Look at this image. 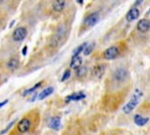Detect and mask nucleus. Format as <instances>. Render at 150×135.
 <instances>
[{
    "label": "nucleus",
    "instance_id": "1",
    "mask_svg": "<svg viewBox=\"0 0 150 135\" xmlns=\"http://www.w3.org/2000/svg\"><path fill=\"white\" fill-rule=\"evenodd\" d=\"M130 80V72L124 66H119L111 72L107 81V88L110 91H121L127 88Z\"/></svg>",
    "mask_w": 150,
    "mask_h": 135
},
{
    "label": "nucleus",
    "instance_id": "2",
    "mask_svg": "<svg viewBox=\"0 0 150 135\" xmlns=\"http://www.w3.org/2000/svg\"><path fill=\"white\" fill-rule=\"evenodd\" d=\"M67 33H68V27H67V25L64 22L60 23L57 26L55 33L53 34L51 40H50V45L53 47H57L60 43L63 42V40H65Z\"/></svg>",
    "mask_w": 150,
    "mask_h": 135
},
{
    "label": "nucleus",
    "instance_id": "3",
    "mask_svg": "<svg viewBox=\"0 0 150 135\" xmlns=\"http://www.w3.org/2000/svg\"><path fill=\"white\" fill-rule=\"evenodd\" d=\"M122 45H123V43H121V44H119V45H113V46L108 47L107 49L104 50L103 58L106 60H113V59L117 58L123 51Z\"/></svg>",
    "mask_w": 150,
    "mask_h": 135
},
{
    "label": "nucleus",
    "instance_id": "4",
    "mask_svg": "<svg viewBox=\"0 0 150 135\" xmlns=\"http://www.w3.org/2000/svg\"><path fill=\"white\" fill-rule=\"evenodd\" d=\"M141 96H142V92H140L139 90L135 91V93L131 96V98H130V100L128 101L127 104L125 106H123V109H122L123 112H124L125 114L131 113L133 110H134V108L137 106V104H138Z\"/></svg>",
    "mask_w": 150,
    "mask_h": 135
},
{
    "label": "nucleus",
    "instance_id": "5",
    "mask_svg": "<svg viewBox=\"0 0 150 135\" xmlns=\"http://www.w3.org/2000/svg\"><path fill=\"white\" fill-rule=\"evenodd\" d=\"M99 19H100V15H99V12L98 11L92 12V13L88 14V15H87L86 17L84 18L82 26H83V27L85 28V29H87V28H91V27H93V26L95 25V24L98 23Z\"/></svg>",
    "mask_w": 150,
    "mask_h": 135
},
{
    "label": "nucleus",
    "instance_id": "6",
    "mask_svg": "<svg viewBox=\"0 0 150 135\" xmlns=\"http://www.w3.org/2000/svg\"><path fill=\"white\" fill-rule=\"evenodd\" d=\"M26 36H27V29L25 27H17L13 31L12 39L15 42H21L25 39Z\"/></svg>",
    "mask_w": 150,
    "mask_h": 135
},
{
    "label": "nucleus",
    "instance_id": "7",
    "mask_svg": "<svg viewBox=\"0 0 150 135\" xmlns=\"http://www.w3.org/2000/svg\"><path fill=\"white\" fill-rule=\"evenodd\" d=\"M136 30L140 33H147L150 30V19L143 18L136 24Z\"/></svg>",
    "mask_w": 150,
    "mask_h": 135
},
{
    "label": "nucleus",
    "instance_id": "8",
    "mask_svg": "<svg viewBox=\"0 0 150 135\" xmlns=\"http://www.w3.org/2000/svg\"><path fill=\"white\" fill-rule=\"evenodd\" d=\"M106 70V65L104 64H97L93 67L92 71H91V75L95 79H100L102 78L104 73Z\"/></svg>",
    "mask_w": 150,
    "mask_h": 135
},
{
    "label": "nucleus",
    "instance_id": "9",
    "mask_svg": "<svg viewBox=\"0 0 150 135\" xmlns=\"http://www.w3.org/2000/svg\"><path fill=\"white\" fill-rule=\"evenodd\" d=\"M31 127V121L29 118H22L17 124V130L20 133H25Z\"/></svg>",
    "mask_w": 150,
    "mask_h": 135
},
{
    "label": "nucleus",
    "instance_id": "10",
    "mask_svg": "<svg viewBox=\"0 0 150 135\" xmlns=\"http://www.w3.org/2000/svg\"><path fill=\"white\" fill-rule=\"evenodd\" d=\"M139 16H140L139 9L137 8V7H132V8L126 13V16H125V18H126V20L128 21V22H131V21L136 20V19L138 18Z\"/></svg>",
    "mask_w": 150,
    "mask_h": 135
},
{
    "label": "nucleus",
    "instance_id": "11",
    "mask_svg": "<svg viewBox=\"0 0 150 135\" xmlns=\"http://www.w3.org/2000/svg\"><path fill=\"white\" fill-rule=\"evenodd\" d=\"M85 97H86V95L83 92H75V93L70 94L68 96H66L65 100H66V102H69V101H78V100L83 99V98H85Z\"/></svg>",
    "mask_w": 150,
    "mask_h": 135
},
{
    "label": "nucleus",
    "instance_id": "12",
    "mask_svg": "<svg viewBox=\"0 0 150 135\" xmlns=\"http://www.w3.org/2000/svg\"><path fill=\"white\" fill-rule=\"evenodd\" d=\"M60 125H61V118L59 116H54L50 119L48 126H49V128L53 130H58L60 128Z\"/></svg>",
    "mask_w": 150,
    "mask_h": 135
},
{
    "label": "nucleus",
    "instance_id": "13",
    "mask_svg": "<svg viewBox=\"0 0 150 135\" xmlns=\"http://www.w3.org/2000/svg\"><path fill=\"white\" fill-rule=\"evenodd\" d=\"M65 5H66V2L64 0H56L52 3V9L56 12H61L64 10Z\"/></svg>",
    "mask_w": 150,
    "mask_h": 135
},
{
    "label": "nucleus",
    "instance_id": "14",
    "mask_svg": "<svg viewBox=\"0 0 150 135\" xmlns=\"http://www.w3.org/2000/svg\"><path fill=\"white\" fill-rule=\"evenodd\" d=\"M6 66H7V68H8L9 70H11V71L15 70V69L19 66L18 57H11V58L8 60V62L6 63Z\"/></svg>",
    "mask_w": 150,
    "mask_h": 135
},
{
    "label": "nucleus",
    "instance_id": "15",
    "mask_svg": "<svg viewBox=\"0 0 150 135\" xmlns=\"http://www.w3.org/2000/svg\"><path fill=\"white\" fill-rule=\"evenodd\" d=\"M53 91H54V87H52V86H50V87H47L45 89H43L41 92L38 94V99L39 100H43L45 99L46 97H48V96H50L51 94L53 93Z\"/></svg>",
    "mask_w": 150,
    "mask_h": 135
},
{
    "label": "nucleus",
    "instance_id": "16",
    "mask_svg": "<svg viewBox=\"0 0 150 135\" xmlns=\"http://www.w3.org/2000/svg\"><path fill=\"white\" fill-rule=\"evenodd\" d=\"M82 65V57L79 55V56H75V57H72L71 59V62H70V68L72 69H75L76 70L77 68H79Z\"/></svg>",
    "mask_w": 150,
    "mask_h": 135
},
{
    "label": "nucleus",
    "instance_id": "17",
    "mask_svg": "<svg viewBox=\"0 0 150 135\" xmlns=\"http://www.w3.org/2000/svg\"><path fill=\"white\" fill-rule=\"evenodd\" d=\"M148 120H149V118L143 117L140 114L134 115V123L136 125H138V126H144V125L148 122Z\"/></svg>",
    "mask_w": 150,
    "mask_h": 135
},
{
    "label": "nucleus",
    "instance_id": "18",
    "mask_svg": "<svg viewBox=\"0 0 150 135\" xmlns=\"http://www.w3.org/2000/svg\"><path fill=\"white\" fill-rule=\"evenodd\" d=\"M87 71H88L87 70V67L81 65L79 68H77L76 70H75V74H76V77H78V78H83L84 76H86Z\"/></svg>",
    "mask_w": 150,
    "mask_h": 135
},
{
    "label": "nucleus",
    "instance_id": "19",
    "mask_svg": "<svg viewBox=\"0 0 150 135\" xmlns=\"http://www.w3.org/2000/svg\"><path fill=\"white\" fill-rule=\"evenodd\" d=\"M87 44H88V43L85 42V43H83V44L79 45V46H77L76 48H75L73 51H72V57L79 56V55H80V53L82 51H84V49H85V47L87 46Z\"/></svg>",
    "mask_w": 150,
    "mask_h": 135
},
{
    "label": "nucleus",
    "instance_id": "20",
    "mask_svg": "<svg viewBox=\"0 0 150 135\" xmlns=\"http://www.w3.org/2000/svg\"><path fill=\"white\" fill-rule=\"evenodd\" d=\"M42 85V81H40V82H38V83H36L33 87H31V88H29L27 89V90H25L23 92L22 95L23 96H26V95H28V94H30V93H32V92H35V90L37 89L38 87H40V86Z\"/></svg>",
    "mask_w": 150,
    "mask_h": 135
},
{
    "label": "nucleus",
    "instance_id": "21",
    "mask_svg": "<svg viewBox=\"0 0 150 135\" xmlns=\"http://www.w3.org/2000/svg\"><path fill=\"white\" fill-rule=\"evenodd\" d=\"M94 47H95V43H91V44H87V46L85 47V49H84V55H89L91 52L93 51Z\"/></svg>",
    "mask_w": 150,
    "mask_h": 135
},
{
    "label": "nucleus",
    "instance_id": "22",
    "mask_svg": "<svg viewBox=\"0 0 150 135\" xmlns=\"http://www.w3.org/2000/svg\"><path fill=\"white\" fill-rule=\"evenodd\" d=\"M70 75H71V71H70V69H67V70H65V72L63 73V75L61 77V81L63 82V81L67 80V79L69 78Z\"/></svg>",
    "mask_w": 150,
    "mask_h": 135
},
{
    "label": "nucleus",
    "instance_id": "23",
    "mask_svg": "<svg viewBox=\"0 0 150 135\" xmlns=\"http://www.w3.org/2000/svg\"><path fill=\"white\" fill-rule=\"evenodd\" d=\"M14 122H15V120H13V121H11L10 123H9L8 125H7V126L5 127V128H4L3 130H2V131H0V135H3V134H5L7 131H8L9 129L11 128L12 126H13V124H14Z\"/></svg>",
    "mask_w": 150,
    "mask_h": 135
},
{
    "label": "nucleus",
    "instance_id": "24",
    "mask_svg": "<svg viewBox=\"0 0 150 135\" xmlns=\"http://www.w3.org/2000/svg\"><path fill=\"white\" fill-rule=\"evenodd\" d=\"M26 54H27V46H24L22 48V55H24V56H26Z\"/></svg>",
    "mask_w": 150,
    "mask_h": 135
},
{
    "label": "nucleus",
    "instance_id": "25",
    "mask_svg": "<svg viewBox=\"0 0 150 135\" xmlns=\"http://www.w3.org/2000/svg\"><path fill=\"white\" fill-rule=\"evenodd\" d=\"M7 103H8V99H6V100H4V101H2V102H0V108L3 107L4 105H6Z\"/></svg>",
    "mask_w": 150,
    "mask_h": 135
},
{
    "label": "nucleus",
    "instance_id": "26",
    "mask_svg": "<svg viewBox=\"0 0 150 135\" xmlns=\"http://www.w3.org/2000/svg\"><path fill=\"white\" fill-rule=\"evenodd\" d=\"M14 22H15V21H11V23H10V26H9V27H12V26H13V24H14Z\"/></svg>",
    "mask_w": 150,
    "mask_h": 135
}]
</instances>
